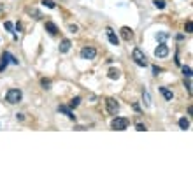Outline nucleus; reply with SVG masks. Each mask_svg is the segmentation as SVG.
<instances>
[{"instance_id":"obj_1","label":"nucleus","mask_w":193,"mask_h":193,"mask_svg":"<svg viewBox=\"0 0 193 193\" xmlns=\"http://www.w3.org/2000/svg\"><path fill=\"white\" fill-rule=\"evenodd\" d=\"M21 98H23V91L18 90V88H11L7 95H5V100L9 104H18V102H21Z\"/></svg>"},{"instance_id":"obj_2","label":"nucleus","mask_w":193,"mask_h":193,"mask_svg":"<svg viewBox=\"0 0 193 193\" xmlns=\"http://www.w3.org/2000/svg\"><path fill=\"white\" fill-rule=\"evenodd\" d=\"M132 58H134V62H135L137 65H141V67H146V65H148V58H146V55L142 53V49H139V48L134 49Z\"/></svg>"},{"instance_id":"obj_3","label":"nucleus","mask_w":193,"mask_h":193,"mask_svg":"<svg viewBox=\"0 0 193 193\" xmlns=\"http://www.w3.org/2000/svg\"><path fill=\"white\" fill-rule=\"evenodd\" d=\"M111 127H113V130L123 132V130H127V127H128V120H127V118H118V116H116L114 120L111 121Z\"/></svg>"},{"instance_id":"obj_4","label":"nucleus","mask_w":193,"mask_h":193,"mask_svg":"<svg viewBox=\"0 0 193 193\" xmlns=\"http://www.w3.org/2000/svg\"><path fill=\"white\" fill-rule=\"evenodd\" d=\"M9 62H13L14 65H18V58H14L9 51H5L4 55H2V62H0V72H4L5 70V67H7Z\"/></svg>"},{"instance_id":"obj_5","label":"nucleus","mask_w":193,"mask_h":193,"mask_svg":"<svg viewBox=\"0 0 193 193\" xmlns=\"http://www.w3.org/2000/svg\"><path fill=\"white\" fill-rule=\"evenodd\" d=\"M107 111H109V114H113V116H116L118 114V111H120V104L114 100V98H107Z\"/></svg>"},{"instance_id":"obj_6","label":"nucleus","mask_w":193,"mask_h":193,"mask_svg":"<svg viewBox=\"0 0 193 193\" xmlns=\"http://www.w3.org/2000/svg\"><path fill=\"white\" fill-rule=\"evenodd\" d=\"M95 56H97V49H95V48H83V49H81V58L93 60Z\"/></svg>"},{"instance_id":"obj_7","label":"nucleus","mask_w":193,"mask_h":193,"mask_svg":"<svg viewBox=\"0 0 193 193\" xmlns=\"http://www.w3.org/2000/svg\"><path fill=\"white\" fill-rule=\"evenodd\" d=\"M167 55H169V46L162 42L156 49H155V56H156V58H165Z\"/></svg>"},{"instance_id":"obj_8","label":"nucleus","mask_w":193,"mask_h":193,"mask_svg":"<svg viewBox=\"0 0 193 193\" xmlns=\"http://www.w3.org/2000/svg\"><path fill=\"white\" fill-rule=\"evenodd\" d=\"M58 111H60V113H63L69 120H76V116H74V113L70 111V107H67V105H58Z\"/></svg>"},{"instance_id":"obj_9","label":"nucleus","mask_w":193,"mask_h":193,"mask_svg":"<svg viewBox=\"0 0 193 193\" xmlns=\"http://www.w3.org/2000/svg\"><path fill=\"white\" fill-rule=\"evenodd\" d=\"M121 37L125 39V41H130V39L134 37V30L128 28V27H123L121 28Z\"/></svg>"},{"instance_id":"obj_10","label":"nucleus","mask_w":193,"mask_h":193,"mask_svg":"<svg viewBox=\"0 0 193 193\" xmlns=\"http://www.w3.org/2000/svg\"><path fill=\"white\" fill-rule=\"evenodd\" d=\"M107 39H109V42L114 44V46H118V42H120L118 35H116V34H114V32H113L111 28H107Z\"/></svg>"},{"instance_id":"obj_11","label":"nucleus","mask_w":193,"mask_h":193,"mask_svg":"<svg viewBox=\"0 0 193 193\" xmlns=\"http://www.w3.org/2000/svg\"><path fill=\"white\" fill-rule=\"evenodd\" d=\"M160 91H162V95H163V98H165V100H172V98H174V93H172L170 90H169V88L162 86V88H160Z\"/></svg>"},{"instance_id":"obj_12","label":"nucleus","mask_w":193,"mask_h":193,"mask_svg":"<svg viewBox=\"0 0 193 193\" xmlns=\"http://www.w3.org/2000/svg\"><path fill=\"white\" fill-rule=\"evenodd\" d=\"M70 41H69V39H63V41H62V42H60V53H67V51L70 49Z\"/></svg>"},{"instance_id":"obj_13","label":"nucleus","mask_w":193,"mask_h":193,"mask_svg":"<svg viewBox=\"0 0 193 193\" xmlns=\"http://www.w3.org/2000/svg\"><path fill=\"white\" fill-rule=\"evenodd\" d=\"M44 27H46V30L49 32L51 35H56V34H58V28H56V25H55V23L48 21V23H46V25H44Z\"/></svg>"},{"instance_id":"obj_14","label":"nucleus","mask_w":193,"mask_h":193,"mask_svg":"<svg viewBox=\"0 0 193 193\" xmlns=\"http://www.w3.org/2000/svg\"><path fill=\"white\" fill-rule=\"evenodd\" d=\"M107 76H109V79H120V76H121V74H120V70H118V69H111V70L107 72Z\"/></svg>"},{"instance_id":"obj_15","label":"nucleus","mask_w":193,"mask_h":193,"mask_svg":"<svg viewBox=\"0 0 193 193\" xmlns=\"http://www.w3.org/2000/svg\"><path fill=\"white\" fill-rule=\"evenodd\" d=\"M179 127H181L183 130H188L190 128V121H188L186 118H181V120H179Z\"/></svg>"},{"instance_id":"obj_16","label":"nucleus","mask_w":193,"mask_h":193,"mask_svg":"<svg viewBox=\"0 0 193 193\" xmlns=\"http://www.w3.org/2000/svg\"><path fill=\"white\" fill-rule=\"evenodd\" d=\"M42 5H46V7H49V9H55V7H56V4H55L53 0H42Z\"/></svg>"},{"instance_id":"obj_17","label":"nucleus","mask_w":193,"mask_h":193,"mask_svg":"<svg viewBox=\"0 0 193 193\" xmlns=\"http://www.w3.org/2000/svg\"><path fill=\"white\" fill-rule=\"evenodd\" d=\"M41 84H42L44 90H49V88H51V81H49V79H41Z\"/></svg>"},{"instance_id":"obj_18","label":"nucleus","mask_w":193,"mask_h":193,"mask_svg":"<svg viewBox=\"0 0 193 193\" xmlns=\"http://www.w3.org/2000/svg\"><path fill=\"white\" fill-rule=\"evenodd\" d=\"M79 104H81V97H74L70 100V107H77Z\"/></svg>"},{"instance_id":"obj_19","label":"nucleus","mask_w":193,"mask_h":193,"mask_svg":"<svg viewBox=\"0 0 193 193\" xmlns=\"http://www.w3.org/2000/svg\"><path fill=\"white\" fill-rule=\"evenodd\" d=\"M153 4H155V7L156 9H163L165 7V0H155Z\"/></svg>"},{"instance_id":"obj_20","label":"nucleus","mask_w":193,"mask_h":193,"mask_svg":"<svg viewBox=\"0 0 193 193\" xmlns=\"http://www.w3.org/2000/svg\"><path fill=\"white\" fill-rule=\"evenodd\" d=\"M183 74H184V77H191V69L190 67H183Z\"/></svg>"},{"instance_id":"obj_21","label":"nucleus","mask_w":193,"mask_h":193,"mask_svg":"<svg viewBox=\"0 0 193 193\" xmlns=\"http://www.w3.org/2000/svg\"><path fill=\"white\" fill-rule=\"evenodd\" d=\"M4 27H5V30H9V32H14V25L11 21H5L4 23Z\"/></svg>"},{"instance_id":"obj_22","label":"nucleus","mask_w":193,"mask_h":193,"mask_svg":"<svg viewBox=\"0 0 193 193\" xmlns=\"http://www.w3.org/2000/svg\"><path fill=\"white\" fill-rule=\"evenodd\" d=\"M144 104H146V105H151V98H149V93L148 91H144Z\"/></svg>"},{"instance_id":"obj_23","label":"nucleus","mask_w":193,"mask_h":193,"mask_svg":"<svg viewBox=\"0 0 193 193\" xmlns=\"http://www.w3.org/2000/svg\"><path fill=\"white\" fill-rule=\"evenodd\" d=\"M167 37H169V34H165V32H162V34H158V35H156V39H158V41H165Z\"/></svg>"},{"instance_id":"obj_24","label":"nucleus","mask_w":193,"mask_h":193,"mask_svg":"<svg viewBox=\"0 0 193 193\" xmlns=\"http://www.w3.org/2000/svg\"><path fill=\"white\" fill-rule=\"evenodd\" d=\"M191 30H193V23L188 21V23H186V32H188V34H191Z\"/></svg>"},{"instance_id":"obj_25","label":"nucleus","mask_w":193,"mask_h":193,"mask_svg":"<svg viewBox=\"0 0 193 193\" xmlns=\"http://www.w3.org/2000/svg\"><path fill=\"white\" fill-rule=\"evenodd\" d=\"M184 86L188 88V93H191V83H190V77H188V81L184 79Z\"/></svg>"},{"instance_id":"obj_26","label":"nucleus","mask_w":193,"mask_h":193,"mask_svg":"<svg viewBox=\"0 0 193 193\" xmlns=\"http://www.w3.org/2000/svg\"><path fill=\"white\" fill-rule=\"evenodd\" d=\"M135 128H137V132H144V130H146V127H144L142 123H137V125H135Z\"/></svg>"},{"instance_id":"obj_27","label":"nucleus","mask_w":193,"mask_h":193,"mask_svg":"<svg viewBox=\"0 0 193 193\" xmlns=\"http://www.w3.org/2000/svg\"><path fill=\"white\" fill-rule=\"evenodd\" d=\"M160 72H162V69H160V67H156V65H155V67H153V74H155V76H158V74H160Z\"/></svg>"},{"instance_id":"obj_28","label":"nucleus","mask_w":193,"mask_h":193,"mask_svg":"<svg viewBox=\"0 0 193 193\" xmlns=\"http://www.w3.org/2000/svg\"><path fill=\"white\" fill-rule=\"evenodd\" d=\"M69 30H70L72 34H76V32H77V27H76V25H70V27H69Z\"/></svg>"}]
</instances>
